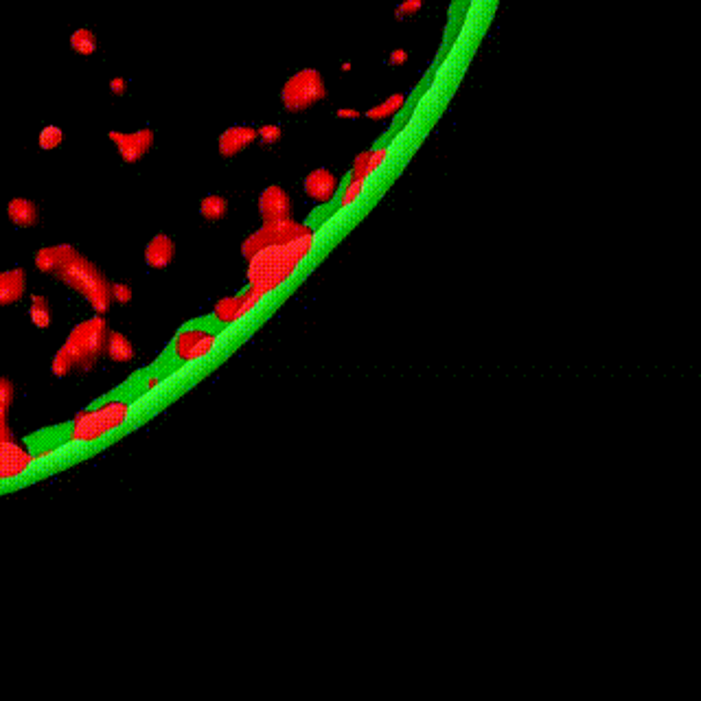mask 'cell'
<instances>
[{"mask_svg":"<svg viewBox=\"0 0 701 701\" xmlns=\"http://www.w3.org/2000/svg\"><path fill=\"white\" fill-rule=\"evenodd\" d=\"M364 187H366V180H347V183L340 187V193H337V197H340V200H337L335 209L337 211H344L347 206H351L362 195Z\"/></svg>","mask_w":701,"mask_h":701,"instance_id":"25","label":"cell"},{"mask_svg":"<svg viewBox=\"0 0 701 701\" xmlns=\"http://www.w3.org/2000/svg\"><path fill=\"white\" fill-rule=\"evenodd\" d=\"M228 213V200L224 195L211 193L200 202V215L206 222H222Z\"/></svg>","mask_w":701,"mask_h":701,"instance_id":"23","label":"cell"},{"mask_svg":"<svg viewBox=\"0 0 701 701\" xmlns=\"http://www.w3.org/2000/svg\"><path fill=\"white\" fill-rule=\"evenodd\" d=\"M27 294V270L11 268L0 272V307L16 305Z\"/></svg>","mask_w":701,"mask_h":701,"instance_id":"15","label":"cell"},{"mask_svg":"<svg viewBox=\"0 0 701 701\" xmlns=\"http://www.w3.org/2000/svg\"><path fill=\"white\" fill-rule=\"evenodd\" d=\"M0 353H3V351H0Z\"/></svg>","mask_w":701,"mask_h":701,"instance_id":"35","label":"cell"},{"mask_svg":"<svg viewBox=\"0 0 701 701\" xmlns=\"http://www.w3.org/2000/svg\"><path fill=\"white\" fill-rule=\"evenodd\" d=\"M307 228H309V224H298L292 217L281 219V222H263L261 228H259L256 232H252L250 237H246V241L241 244V252H244L246 261H248L250 256H254L259 250H263L266 246L292 239V237L300 235V232H305Z\"/></svg>","mask_w":701,"mask_h":701,"instance_id":"7","label":"cell"},{"mask_svg":"<svg viewBox=\"0 0 701 701\" xmlns=\"http://www.w3.org/2000/svg\"><path fill=\"white\" fill-rule=\"evenodd\" d=\"M173 256H175V244L165 232H158L145 246V263L151 270H165L173 261Z\"/></svg>","mask_w":701,"mask_h":701,"instance_id":"16","label":"cell"},{"mask_svg":"<svg viewBox=\"0 0 701 701\" xmlns=\"http://www.w3.org/2000/svg\"><path fill=\"white\" fill-rule=\"evenodd\" d=\"M256 134H259V141H261L266 147H272L283 138V129L274 123H266L261 127H256Z\"/></svg>","mask_w":701,"mask_h":701,"instance_id":"26","label":"cell"},{"mask_svg":"<svg viewBox=\"0 0 701 701\" xmlns=\"http://www.w3.org/2000/svg\"><path fill=\"white\" fill-rule=\"evenodd\" d=\"M256 141H259L256 127L235 125V127H228L222 132V136L217 141V151H219L222 158H235L237 153H241L244 149H248Z\"/></svg>","mask_w":701,"mask_h":701,"instance_id":"13","label":"cell"},{"mask_svg":"<svg viewBox=\"0 0 701 701\" xmlns=\"http://www.w3.org/2000/svg\"><path fill=\"white\" fill-rule=\"evenodd\" d=\"M7 217L18 228H33L40 222V209L29 197H13L7 204Z\"/></svg>","mask_w":701,"mask_h":701,"instance_id":"17","label":"cell"},{"mask_svg":"<svg viewBox=\"0 0 701 701\" xmlns=\"http://www.w3.org/2000/svg\"><path fill=\"white\" fill-rule=\"evenodd\" d=\"M406 106V94L403 92H395L391 94L386 101L377 103L371 110H366V116L371 121H386V119H393L399 110H403Z\"/></svg>","mask_w":701,"mask_h":701,"instance_id":"21","label":"cell"},{"mask_svg":"<svg viewBox=\"0 0 701 701\" xmlns=\"http://www.w3.org/2000/svg\"><path fill=\"white\" fill-rule=\"evenodd\" d=\"M108 331H110L108 322L101 314L75 325L66 337V342L53 355L50 373L55 377H68L75 371H80V373L92 371L97 366L99 357L103 355Z\"/></svg>","mask_w":701,"mask_h":701,"instance_id":"2","label":"cell"},{"mask_svg":"<svg viewBox=\"0 0 701 701\" xmlns=\"http://www.w3.org/2000/svg\"><path fill=\"white\" fill-rule=\"evenodd\" d=\"M340 187H342L340 178H337L333 171L325 169V167H318L314 171H309L305 175V183H303L305 195L309 200L318 202V204H327L333 197H337V193H340Z\"/></svg>","mask_w":701,"mask_h":701,"instance_id":"10","label":"cell"},{"mask_svg":"<svg viewBox=\"0 0 701 701\" xmlns=\"http://www.w3.org/2000/svg\"><path fill=\"white\" fill-rule=\"evenodd\" d=\"M108 138L116 147L125 165H136L138 161H143L156 143V134L151 127H141L136 132H119V129H112V132H108Z\"/></svg>","mask_w":701,"mask_h":701,"instance_id":"9","label":"cell"},{"mask_svg":"<svg viewBox=\"0 0 701 701\" xmlns=\"http://www.w3.org/2000/svg\"><path fill=\"white\" fill-rule=\"evenodd\" d=\"M351 68H353V66H351V62H344V64H342V70H344V72H349Z\"/></svg>","mask_w":701,"mask_h":701,"instance_id":"34","label":"cell"},{"mask_svg":"<svg viewBox=\"0 0 701 701\" xmlns=\"http://www.w3.org/2000/svg\"><path fill=\"white\" fill-rule=\"evenodd\" d=\"M110 92H112L114 97H123V94H127V80H125V77H121V75L112 77V80H110Z\"/></svg>","mask_w":701,"mask_h":701,"instance_id":"30","label":"cell"},{"mask_svg":"<svg viewBox=\"0 0 701 701\" xmlns=\"http://www.w3.org/2000/svg\"><path fill=\"white\" fill-rule=\"evenodd\" d=\"M263 298H266V296H263L261 292L254 290V288H250V285H248V290H244V292H239V294H235V296H226V298H222V300L215 305L213 314H211V322H213L219 331H224L226 327H230V325H235L237 320L246 318V316L250 314V311H252L259 303H261Z\"/></svg>","mask_w":701,"mask_h":701,"instance_id":"8","label":"cell"},{"mask_svg":"<svg viewBox=\"0 0 701 701\" xmlns=\"http://www.w3.org/2000/svg\"><path fill=\"white\" fill-rule=\"evenodd\" d=\"M103 355L110 357L112 362H116V364H127V362H132L136 357V349H134L132 340H129L127 335H123L121 331L110 329L108 337H106V347H103Z\"/></svg>","mask_w":701,"mask_h":701,"instance_id":"18","label":"cell"},{"mask_svg":"<svg viewBox=\"0 0 701 701\" xmlns=\"http://www.w3.org/2000/svg\"><path fill=\"white\" fill-rule=\"evenodd\" d=\"M335 116H337V119H349V121H353V119H359L362 112L355 110V108H340V110L335 112Z\"/></svg>","mask_w":701,"mask_h":701,"instance_id":"32","label":"cell"},{"mask_svg":"<svg viewBox=\"0 0 701 701\" xmlns=\"http://www.w3.org/2000/svg\"><path fill=\"white\" fill-rule=\"evenodd\" d=\"M161 381H163V375H151V377H147V381L143 384V388H145V391H153V388L158 386Z\"/></svg>","mask_w":701,"mask_h":701,"instance_id":"33","label":"cell"},{"mask_svg":"<svg viewBox=\"0 0 701 701\" xmlns=\"http://www.w3.org/2000/svg\"><path fill=\"white\" fill-rule=\"evenodd\" d=\"M129 414H132V401L129 399H110L94 408L80 412L70 421L68 428V443H94L106 434L121 428Z\"/></svg>","mask_w":701,"mask_h":701,"instance_id":"4","label":"cell"},{"mask_svg":"<svg viewBox=\"0 0 701 701\" xmlns=\"http://www.w3.org/2000/svg\"><path fill=\"white\" fill-rule=\"evenodd\" d=\"M29 320L38 329H48L50 322H53V316H50V305H48V298L44 294H31V298H29Z\"/></svg>","mask_w":701,"mask_h":701,"instance_id":"22","label":"cell"},{"mask_svg":"<svg viewBox=\"0 0 701 701\" xmlns=\"http://www.w3.org/2000/svg\"><path fill=\"white\" fill-rule=\"evenodd\" d=\"M259 213L263 222H281L292 217V197L283 187H268L259 195Z\"/></svg>","mask_w":701,"mask_h":701,"instance_id":"11","label":"cell"},{"mask_svg":"<svg viewBox=\"0 0 701 701\" xmlns=\"http://www.w3.org/2000/svg\"><path fill=\"white\" fill-rule=\"evenodd\" d=\"M421 9H423V0H403V3H399L397 9H395V18L406 20V18L417 16Z\"/></svg>","mask_w":701,"mask_h":701,"instance_id":"28","label":"cell"},{"mask_svg":"<svg viewBox=\"0 0 701 701\" xmlns=\"http://www.w3.org/2000/svg\"><path fill=\"white\" fill-rule=\"evenodd\" d=\"M110 292H112V303H119V305H127L134 298V292L129 288V283H123V281L110 283Z\"/></svg>","mask_w":701,"mask_h":701,"instance_id":"27","label":"cell"},{"mask_svg":"<svg viewBox=\"0 0 701 701\" xmlns=\"http://www.w3.org/2000/svg\"><path fill=\"white\" fill-rule=\"evenodd\" d=\"M388 156H391V145H379L357 153L347 180H369L386 163Z\"/></svg>","mask_w":701,"mask_h":701,"instance_id":"14","label":"cell"},{"mask_svg":"<svg viewBox=\"0 0 701 701\" xmlns=\"http://www.w3.org/2000/svg\"><path fill=\"white\" fill-rule=\"evenodd\" d=\"M70 48L75 50L77 55H82V58H90L97 53V48H99V38L92 29H75L70 33V40H68Z\"/></svg>","mask_w":701,"mask_h":701,"instance_id":"20","label":"cell"},{"mask_svg":"<svg viewBox=\"0 0 701 701\" xmlns=\"http://www.w3.org/2000/svg\"><path fill=\"white\" fill-rule=\"evenodd\" d=\"M322 99H327V84L322 80V72L316 68H303L294 72L281 88L283 108L292 114L314 108Z\"/></svg>","mask_w":701,"mask_h":701,"instance_id":"6","label":"cell"},{"mask_svg":"<svg viewBox=\"0 0 701 701\" xmlns=\"http://www.w3.org/2000/svg\"><path fill=\"white\" fill-rule=\"evenodd\" d=\"M408 50H403V48H395L393 50V53L391 55H388V64H391V66H403L406 62H408Z\"/></svg>","mask_w":701,"mask_h":701,"instance_id":"31","label":"cell"},{"mask_svg":"<svg viewBox=\"0 0 701 701\" xmlns=\"http://www.w3.org/2000/svg\"><path fill=\"white\" fill-rule=\"evenodd\" d=\"M314 246H316V230L311 226L292 239L266 246L263 250H259L254 256L248 259V272H246L248 285L259 290L263 296L272 294L298 270V266L311 254Z\"/></svg>","mask_w":701,"mask_h":701,"instance_id":"1","label":"cell"},{"mask_svg":"<svg viewBox=\"0 0 701 701\" xmlns=\"http://www.w3.org/2000/svg\"><path fill=\"white\" fill-rule=\"evenodd\" d=\"M72 246L70 244H58V246H44L36 252L33 256V263L42 274H55V270L62 266V261L66 259L68 250Z\"/></svg>","mask_w":701,"mask_h":701,"instance_id":"19","label":"cell"},{"mask_svg":"<svg viewBox=\"0 0 701 701\" xmlns=\"http://www.w3.org/2000/svg\"><path fill=\"white\" fill-rule=\"evenodd\" d=\"M64 129L60 127V125H53V123H50V125H44L42 129H40V136H38V147L42 149V151H53V149H58V147H62L64 145Z\"/></svg>","mask_w":701,"mask_h":701,"instance_id":"24","label":"cell"},{"mask_svg":"<svg viewBox=\"0 0 701 701\" xmlns=\"http://www.w3.org/2000/svg\"><path fill=\"white\" fill-rule=\"evenodd\" d=\"M36 458L38 456L33 452L24 450L16 440H9L7 445L0 447V482L24 474L36 462Z\"/></svg>","mask_w":701,"mask_h":701,"instance_id":"12","label":"cell"},{"mask_svg":"<svg viewBox=\"0 0 701 701\" xmlns=\"http://www.w3.org/2000/svg\"><path fill=\"white\" fill-rule=\"evenodd\" d=\"M58 281H62L66 288L82 294L86 303L92 307L94 314H108L112 305V292H110V281L103 274L97 263H92L88 256H84L75 246L68 250L62 266L55 270Z\"/></svg>","mask_w":701,"mask_h":701,"instance_id":"3","label":"cell"},{"mask_svg":"<svg viewBox=\"0 0 701 701\" xmlns=\"http://www.w3.org/2000/svg\"><path fill=\"white\" fill-rule=\"evenodd\" d=\"M219 333L222 331L211 322V318L195 320L175 333L173 342L169 344V355L180 366L191 364V362L202 359L204 355H209L215 349Z\"/></svg>","mask_w":701,"mask_h":701,"instance_id":"5","label":"cell"},{"mask_svg":"<svg viewBox=\"0 0 701 701\" xmlns=\"http://www.w3.org/2000/svg\"><path fill=\"white\" fill-rule=\"evenodd\" d=\"M13 395H16V388H13V381L9 377H3L0 375V403L11 408L13 403Z\"/></svg>","mask_w":701,"mask_h":701,"instance_id":"29","label":"cell"}]
</instances>
